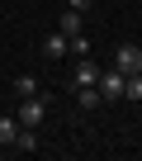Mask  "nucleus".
<instances>
[{
    "mask_svg": "<svg viewBox=\"0 0 142 161\" xmlns=\"http://www.w3.org/2000/svg\"><path fill=\"white\" fill-rule=\"evenodd\" d=\"M14 95H19V100H24V95H38V80H33V76H19V80H14Z\"/></svg>",
    "mask_w": 142,
    "mask_h": 161,
    "instance_id": "11",
    "label": "nucleus"
},
{
    "mask_svg": "<svg viewBox=\"0 0 142 161\" xmlns=\"http://www.w3.org/2000/svg\"><path fill=\"white\" fill-rule=\"evenodd\" d=\"M43 57H47V62L66 57V33H47V38H43Z\"/></svg>",
    "mask_w": 142,
    "mask_h": 161,
    "instance_id": "6",
    "label": "nucleus"
},
{
    "mask_svg": "<svg viewBox=\"0 0 142 161\" xmlns=\"http://www.w3.org/2000/svg\"><path fill=\"white\" fill-rule=\"evenodd\" d=\"M81 29H85V14L81 10H62L57 14V33H81Z\"/></svg>",
    "mask_w": 142,
    "mask_h": 161,
    "instance_id": "5",
    "label": "nucleus"
},
{
    "mask_svg": "<svg viewBox=\"0 0 142 161\" xmlns=\"http://www.w3.org/2000/svg\"><path fill=\"white\" fill-rule=\"evenodd\" d=\"M123 95H128L133 104H142V71H137V76H123Z\"/></svg>",
    "mask_w": 142,
    "mask_h": 161,
    "instance_id": "10",
    "label": "nucleus"
},
{
    "mask_svg": "<svg viewBox=\"0 0 142 161\" xmlns=\"http://www.w3.org/2000/svg\"><path fill=\"white\" fill-rule=\"evenodd\" d=\"M95 80H100V66H95V57H81V62H76V71H71V90L95 86Z\"/></svg>",
    "mask_w": 142,
    "mask_h": 161,
    "instance_id": "4",
    "label": "nucleus"
},
{
    "mask_svg": "<svg viewBox=\"0 0 142 161\" xmlns=\"http://www.w3.org/2000/svg\"><path fill=\"white\" fill-rule=\"evenodd\" d=\"M95 86H100L104 104H114V100L123 95V71H118V66H114V71H104V66H100V80H95Z\"/></svg>",
    "mask_w": 142,
    "mask_h": 161,
    "instance_id": "3",
    "label": "nucleus"
},
{
    "mask_svg": "<svg viewBox=\"0 0 142 161\" xmlns=\"http://www.w3.org/2000/svg\"><path fill=\"white\" fill-rule=\"evenodd\" d=\"M114 66H118L123 76H137V71H142V47H137V43H118V52H114Z\"/></svg>",
    "mask_w": 142,
    "mask_h": 161,
    "instance_id": "2",
    "label": "nucleus"
},
{
    "mask_svg": "<svg viewBox=\"0 0 142 161\" xmlns=\"http://www.w3.org/2000/svg\"><path fill=\"white\" fill-rule=\"evenodd\" d=\"M14 152H38V128H19V137H14Z\"/></svg>",
    "mask_w": 142,
    "mask_h": 161,
    "instance_id": "9",
    "label": "nucleus"
},
{
    "mask_svg": "<svg viewBox=\"0 0 142 161\" xmlns=\"http://www.w3.org/2000/svg\"><path fill=\"white\" fill-rule=\"evenodd\" d=\"M14 137H19V119L14 114H0V147H14Z\"/></svg>",
    "mask_w": 142,
    "mask_h": 161,
    "instance_id": "7",
    "label": "nucleus"
},
{
    "mask_svg": "<svg viewBox=\"0 0 142 161\" xmlns=\"http://www.w3.org/2000/svg\"><path fill=\"white\" fill-rule=\"evenodd\" d=\"M62 5H66V10H81V14H85V10H90V0H62Z\"/></svg>",
    "mask_w": 142,
    "mask_h": 161,
    "instance_id": "12",
    "label": "nucleus"
},
{
    "mask_svg": "<svg viewBox=\"0 0 142 161\" xmlns=\"http://www.w3.org/2000/svg\"><path fill=\"white\" fill-rule=\"evenodd\" d=\"M14 119H19V128H38V123L47 119V100H43V95H24L19 109H14Z\"/></svg>",
    "mask_w": 142,
    "mask_h": 161,
    "instance_id": "1",
    "label": "nucleus"
},
{
    "mask_svg": "<svg viewBox=\"0 0 142 161\" xmlns=\"http://www.w3.org/2000/svg\"><path fill=\"white\" fill-rule=\"evenodd\" d=\"M76 100H81V109H100V104H104L100 86H81V90H76Z\"/></svg>",
    "mask_w": 142,
    "mask_h": 161,
    "instance_id": "8",
    "label": "nucleus"
}]
</instances>
